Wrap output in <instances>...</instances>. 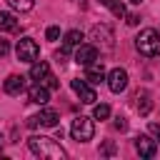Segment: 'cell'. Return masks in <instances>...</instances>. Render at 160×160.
I'll list each match as a JSON object with an SVG mask.
<instances>
[{
    "label": "cell",
    "mask_w": 160,
    "mask_h": 160,
    "mask_svg": "<svg viewBox=\"0 0 160 160\" xmlns=\"http://www.w3.org/2000/svg\"><path fill=\"white\" fill-rule=\"evenodd\" d=\"M28 148H30V152H35L40 158H48V160H62L65 158V150L52 138H45V135H32L28 140Z\"/></svg>",
    "instance_id": "1"
},
{
    "label": "cell",
    "mask_w": 160,
    "mask_h": 160,
    "mask_svg": "<svg viewBox=\"0 0 160 160\" xmlns=\"http://www.w3.org/2000/svg\"><path fill=\"white\" fill-rule=\"evenodd\" d=\"M135 48H138L140 55H145V58H155V55L160 52V32L152 30V28L140 30V35L135 38Z\"/></svg>",
    "instance_id": "2"
},
{
    "label": "cell",
    "mask_w": 160,
    "mask_h": 160,
    "mask_svg": "<svg viewBox=\"0 0 160 160\" xmlns=\"http://www.w3.org/2000/svg\"><path fill=\"white\" fill-rule=\"evenodd\" d=\"M70 135H72V140H78V142L92 140V135H95L92 120H90L88 115H78V118L72 120V125H70Z\"/></svg>",
    "instance_id": "3"
},
{
    "label": "cell",
    "mask_w": 160,
    "mask_h": 160,
    "mask_svg": "<svg viewBox=\"0 0 160 160\" xmlns=\"http://www.w3.org/2000/svg\"><path fill=\"white\" fill-rule=\"evenodd\" d=\"M15 55H18V60H22V62H35L38 55H40V45H38L32 38H20L18 45H15Z\"/></svg>",
    "instance_id": "4"
},
{
    "label": "cell",
    "mask_w": 160,
    "mask_h": 160,
    "mask_svg": "<svg viewBox=\"0 0 160 160\" xmlns=\"http://www.w3.org/2000/svg\"><path fill=\"white\" fill-rule=\"evenodd\" d=\"M58 112L55 110H50V108H45V110H40L38 115H32V118H28V128H38V125H45V128H55L58 125Z\"/></svg>",
    "instance_id": "5"
},
{
    "label": "cell",
    "mask_w": 160,
    "mask_h": 160,
    "mask_svg": "<svg viewBox=\"0 0 160 160\" xmlns=\"http://www.w3.org/2000/svg\"><path fill=\"white\" fill-rule=\"evenodd\" d=\"M108 88H110L112 92H122V90L128 88V72H125L122 68H112V70L108 72Z\"/></svg>",
    "instance_id": "6"
},
{
    "label": "cell",
    "mask_w": 160,
    "mask_h": 160,
    "mask_svg": "<svg viewBox=\"0 0 160 160\" xmlns=\"http://www.w3.org/2000/svg\"><path fill=\"white\" fill-rule=\"evenodd\" d=\"M135 150L140 152V158H155V152H158V140H152V138H148V135H138L135 138Z\"/></svg>",
    "instance_id": "7"
},
{
    "label": "cell",
    "mask_w": 160,
    "mask_h": 160,
    "mask_svg": "<svg viewBox=\"0 0 160 160\" xmlns=\"http://www.w3.org/2000/svg\"><path fill=\"white\" fill-rule=\"evenodd\" d=\"M90 38L95 40V45H102V48H112V40H115V35H112V30L108 25H95Z\"/></svg>",
    "instance_id": "8"
},
{
    "label": "cell",
    "mask_w": 160,
    "mask_h": 160,
    "mask_svg": "<svg viewBox=\"0 0 160 160\" xmlns=\"http://www.w3.org/2000/svg\"><path fill=\"white\" fill-rule=\"evenodd\" d=\"M98 60V48L95 45H78V52H75V62L88 68L90 62Z\"/></svg>",
    "instance_id": "9"
},
{
    "label": "cell",
    "mask_w": 160,
    "mask_h": 160,
    "mask_svg": "<svg viewBox=\"0 0 160 160\" xmlns=\"http://www.w3.org/2000/svg\"><path fill=\"white\" fill-rule=\"evenodd\" d=\"M70 88H72V90L80 95V100H82V102H88V105H92V102L98 100L95 90H92V88H90L85 80H80V78H78V80H72V82H70Z\"/></svg>",
    "instance_id": "10"
},
{
    "label": "cell",
    "mask_w": 160,
    "mask_h": 160,
    "mask_svg": "<svg viewBox=\"0 0 160 160\" xmlns=\"http://www.w3.org/2000/svg\"><path fill=\"white\" fill-rule=\"evenodd\" d=\"M25 78L22 75H8L5 78V82H2V90L8 92V95H20L22 90H25Z\"/></svg>",
    "instance_id": "11"
},
{
    "label": "cell",
    "mask_w": 160,
    "mask_h": 160,
    "mask_svg": "<svg viewBox=\"0 0 160 160\" xmlns=\"http://www.w3.org/2000/svg\"><path fill=\"white\" fill-rule=\"evenodd\" d=\"M85 80L92 82V85H98V82L105 80V68H102L100 60H95V62H90V65L85 68Z\"/></svg>",
    "instance_id": "12"
},
{
    "label": "cell",
    "mask_w": 160,
    "mask_h": 160,
    "mask_svg": "<svg viewBox=\"0 0 160 160\" xmlns=\"http://www.w3.org/2000/svg\"><path fill=\"white\" fill-rule=\"evenodd\" d=\"M28 98H30V102H35V105H48L50 90H48L45 85H32V88L28 90Z\"/></svg>",
    "instance_id": "13"
},
{
    "label": "cell",
    "mask_w": 160,
    "mask_h": 160,
    "mask_svg": "<svg viewBox=\"0 0 160 160\" xmlns=\"http://www.w3.org/2000/svg\"><path fill=\"white\" fill-rule=\"evenodd\" d=\"M48 75H50V65H48L45 60H40V62L35 60V62H32V68H30V78H32V80H38V82H42Z\"/></svg>",
    "instance_id": "14"
},
{
    "label": "cell",
    "mask_w": 160,
    "mask_h": 160,
    "mask_svg": "<svg viewBox=\"0 0 160 160\" xmlns=\"http://www.w3.org/2000/svg\"><path fill=\"white\" fill-rule=\"evenodd\" d=\"M135 100H138V110H140V115H148V112H150V108H152L150 95H148L145 90H138V92H135Z\"/></svg>",
    "instance_id": "15"
},
{
    "label": "cell",
    "mask_w": 160,
    "mask_h": 160,
    "mask_svg": "<svg viewBox=\"0 0 160 160\" xmlns=\"http://www.w3.org/2000/svg\"><path fill=\"white\" fill-rule=\"evenodd\" d=\"M0 30H5V32H15L18 30V20H15L12 12H0Z\"/></svg>",
    "instance_id": "16"
},
{
    "label": "cell",
    "mask_w": 160,
    "mask_h": 160,
    "mask_svg": "<svg viewBox=\"0 0 160 160\" xmlns=\"http://www.w3.org/2000/svg\"><path fill=\"white\" fill-rule=\"evenodd\" d=\"M82 45V32L80 30H68L65 32V48H78Z\"/></svg>",
    "instance_id": "17"
},
{
    "label": "cell",
    "mask_w": 160,
    "mask_h": 160,
    "mask_svg": "<svg viewBox=\"0 0 160 160\" xmlns=\"http://www.w3.org/2000/svg\"><path fill=\"white\" fill-rule=\"evenodd\" d=\"M8 5H10L12 10H20V12H28V10H32V5H35V0H8Z\"/></svg>",
    "instance_id": "18"
},
{
    "label": "cell",
    "mask_w": 160,
    "mask_h": 160,
    "mask_svg": "<svg viewBox=\"0 0 160 160\" xmlns=\"http://www.w3.org/2000/svg\"><path fill=\"white\" fill-rule=\"evenodd\" d=\"M92 118H95V120H108V118H110V108H108L105 102L95 105V110H92Z\"/></svg>",
    "instance_id": "19"
},
{
    "label": "cell",
    "mask_w": 160,
    "mask_h": 160,
    "mask_svg": "<svg viewBox=\"0 0 160 160\" xmlns=\"http://www.w3.org/2000/svg\"><path fill=\"white\" fill-rule=\"evenodd\" d=\"M108 8L112 10V15H115V18H125V15H128V12H125V5H122L120 0H112Z\"/></svg>",
    "instance_id": "20"
},
{
    "label": "cell",
    "mask_w": 160,
    "mask_h": 160,
    "mask_svg": "<svg viewBox=\"0 0 160 160\" xmlns=\"http://www.w3.org/2000/svg\"><path fill=\"white\" fill-rule=\"evenodd\" d=\"M115 150H118V148H115V142H112V140H108V142H102V145H100V155H102V158L115 155Z\"/></svg>",
    "instance_id": "21"
},
{
    "label": "cell",
    "mask_w": 160,
    "mask_h": 160,
    "mask_svg": "<svg viewBox=\"0 0 160 160\" xmlns=\"http://www.w3.org/2000/svg\"><path fill=\"white\" fill-rule=\"evenodd\" d=\"M42 82H45V88H48V90H58V88H60V82H58V78H55V75H48Z\"/></svg>",
    "instance_id": "22"
},
{
    "label": "cell",
    "mask_w": 160,
    "mask_h": 160,
    "mask_svg": "<svg viewBox=\"0 0 160 160\" xmlns=\"http://www.w3.org/2000/svg\"><path fill=\"white\" fill-rule=\"evenodd\" d=\"M112 125H115V130H120V132H122V130H128V120H125V118H122V115H118V118H115V122H112Z\"/></svg>",
    "instance_id": "23"
},
{
    "label": "cell",
    "mask_w": 160,
    "mask_h": 160,
    "mask_svg": "<svg viewBox=\"0 0 160 160\" xmlns=\"http://www.w3.org/2000/svg\"><path fill=\"white\" fill-rule=\"evenodd\" d=\"M45 38H48V40H58V38H60V28H55V25H52V28H48Z\"/></svg>",
    "instance_id": "24"
},
{
    "label": "cell",
    "mask_w": 160,
    "mask_h": 160,
    "mask_svg": "<svg viewBox=\"0 0 160 160\" xmlns=\"http://www.w3.org/2000/svg\"><path fill=\"white\" fill-rule=\"evenodd\" d=\"M55 60H58L60 65H65V62H68V48H62V50H58V52H55Z\"/></svg>",
    "instance_id": "25"
},
{
    "label": "cell",
    "mask_w": 160,
    "mask_h": 160,
    "mask_svg": "<svg viewBox=\"0 0 160 160\" xmlns=\"http://www.w3.org/2000/svg\"><path fill=\"white\" fill-rule=\"evenodd\" d=\"M148 130H150V132L155 135V140L160 142V122H150V125H148Z\"/></svg>",
    "instance_id": "26"
},
{
    "label": "cell",
    "mask_w": 160,
    "mask_h": 160,
    "mask_svg": "<svg viewBox=\"0 0 160 160\" xmlns=\"http://www.w3.org/2000/svg\"><path fill=\"white\" fill-rule=\"evenodd\" d=\"M8 52H10V45H8V40H2V38H0V58H2V55H8Z\"/></svg>",
    "instance_id": "27"
},
{
    "label": "cell",
    "mask_w": 160,
    "mask_h": 160,
    "mask_svg": "<svg viewBox=\"0 0 160 160\" xmlns=\"http://www.w3.org/2000/svg\"><path fill=\"white\" fill-rule=\"evenodd\" d=\"M125 18H128V20H125L128 25H138V22H140V15H125Z\"/></svg>",
    "instance_id": "28"
},
{
    "label": "cell",
    "mask_w": 160,
    "mask_h": 160,
    "mask_svg": "<svg viewBox=\"0 0 160 160\" xmlns=\"http://www.w3.org/2000/svg\"><path fill=\"white\" fill-rule=\"evenodd\" d=\"M100 2H102V5H105V8H108V5H110V2H112V0H100Z\"/></svg>",
    "instance_id": "29"
},
{
    "label": "cell",
    "mask_w": 160,
    "mask_h": 160,
    "mask_svg": "<svg viewBox=\"0 0 160 160\" xmlns=\"http://www.w3.org/2000/svg\"><path fill=\"white\" fill-rule=\"evenodd\" d=\"M130 2H135V5H140V2H142V0H130Z\"/></svg>",
    "instance_id": "30"
},
{
    "label": "cell",
    "mask_w": 160,
    "mask_h": 160,
    "mask_svg": "<svg viewBox=\"0 0 160 160\" xmlns=\"http://www.w3.org/2000/svg\"><path fill=\"white\" fill-rule=\"evenodd\" d=\"M0 150H2V132H0Z\"/></svg>",
    "instance_id": "31"
}]
</instances>
